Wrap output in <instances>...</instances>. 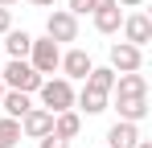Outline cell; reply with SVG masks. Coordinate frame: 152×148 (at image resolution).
I'll use <instances>...</instances> for the list:
<instances>
[{
  "mask_svg": "<svg viewBox=\"0 0 152 148\" xmlns=\"http://www.w3.org/2000/svg\"><path fill=\"white\" fill-rule=\"evenodd\" d=\"M29 4H37V8H50V4H53V0H29Z\"/></svg>",
  "mask_w": 152,
  "mask_h": 148,
  "instance_id": "obj_22",
  "label": "cell"
},
{
  "mask_svg": "<svg viewBox=\"0 0 152 148\" xmlns=\"http://www.w3.org/2000/svg\"><path fill=\"white\" fill-rule=\"evenodd\" d=\"M115 111H119V119L127 123H140V119H148V95H140V99H115Z\"/></svg>",
  "mask_w": 152,
  "mask_h": 148,
  "instance_id": "obj_12",
  "label": "cell"
},
{
  "mask_svg": "<svg viewBox=\"0 0 152 148\" xmlns=\"http://www.w3.org/2000/svg\"><path fill=\"white\" fill-rule=\"evenodd\" d=\"M37 95H41V107L45 111H70L74 107V82L70 78H41V86H37Z\"/></svg>",
  "mask_w": 152,
  "mask_h": 148,
  "instance_id": "obj_2",
  "label": "cell"
},
{
  "mask_svg": "<svg viewBox=\"0 0 152 148\" xmlns=\"http://www.w3.org/2000/svg\"><path fill=\"white\" fill-rule=\"evenodd\" d=\"M0 95H4V82H0Z\"/></svg>",
  "mask_w": 152,
  "mask_h": 148,
  "instance_id": "obj_25",
  "label": "cell"
},
{
  "mask_svg": "<svg viewBox=\"0 0 152 148\" xmlns=\"http://www.w3.org/2000/svg\"><path fill=\"white\" fill-rule=\"evenodd\" d=\"M91 66H95V62H91V53H86V49H66V53H62V62H58L62 78H70V82H74V78H86Z\"/></svg>",
  "mask_w": 152,
  "mask_h": 148,
  "instance_id": "obj_8",
  "label": "cell"
},
{
  "mask_svg": "<svg viewBox=\"0 0 152 148\" xmlns=\"http://www.w3.org/2000/svg\"><path fill=\"white\" fill-rule=\"evenodd\" d=\"M78 132H82V115H78L74 107H70V111H58V115H53V136H62V140H74Z\"/></svg>",
  "mask_w": 152,
  "mask_h": 148,
  "instance_id": "obj_14",
  "label": "cell"
},
{
  "mask_svg": "<svg viewBox=\"0 0 152 148\" xmlns=\"http://www.w3.org/2000/svg\"><path fill=\"white\" fill-rule=\"evenodd\" d=\"M45 37L50 41H78V17H70L66 8H53L50 17H45Z\"/></svg>",
  "mask_w": 152,
  "mask_h": 148,
  "instance_id": "obj_4",
  "label": "cell"
},
{
  "mask_svg": "<svg viewBox=\"0 0 152 148\" xmlns=\"http://www.w3.org/2000/svg\"><path fill=\"white\" fill-rule=\"evenodd\" d=\"M29 45H33V33H25V29H8L4 33V53L8 58H29Z\"/></svg>",
  "mask_w": 152,
  "mask_h": 148,
  "instance_id": "obj_15",
  "label": "cell"
},
{
  "mask_svg": "<svg viewBox=\"0 0 152 148\" xmlns=\"http://www.w3.org/2000/svg\"><path fill=\"white\" fill-rule=\"evenodd\" d=\"M136 140H140V123L119 119L107 127V148H136Z\"/></svg>",
  "mask_w": 152,
  "mask_h": 148,
  "instance_id": "obj_11",
  "label": "cell"
},
{
  "mask_svg": "<svg viewBox=\"0 0 152 148\" xmlns=\"http://www.w3.org/2000/svg\"><path fill=\"white\" fill-rule=\"evenodd\" d=\"M136 148H152V140H144V136H140V140H136Z\"/></svg>",
  "mask_w": 152,
  "mask_h": 148,
  "instance_id": "obj_23",
  "label": "cell"
},
{
  "mask_svg": "<svg viewBox=\"0 0 152 148\" xmlns=\"http://www.w3.org/2000/svg\"><path fill=\"white\" fill-rule=\"evenodd\" d=\"M66 12H70V17H91V12H95V0H70Z\"/></svg>",
  "mask_w": 152,
  "mask_h": 148,
  "instance_id": "obj_18",
  "label": "cell"
},
{
  "mask_svg": "<svg viewBox=\"0 0 152 148\" xmlns=\"http://www.w3.org/2000/svg\"><path fill=\"white\" fill-rule=\"evenodd\" d=\"M37 144H41V148H70V140H62V136H53V132H50V136H41Z\"/></svg>",
  "mask_w": 152,
  "mask_h": 148,
  "instance_id": "obj_19",
  "label": "cell"
},
{
  "mask_svg": "<svg viewBox=\"0 0 152 148\" xmlns=\"http://www.w3.org/2000/svg\"><path fill=\"white\" fill-rule=\"evenodd\" d=\"M111 62V70L115 74H132V70H140L144 66V49H136V45H127V41H111V53H107Z\"/></svg>",
  "mask_w": 152,
  "mask_h": 148,
  "instance_id": "obj_5",
  "label": "cell"
},
{
  "mask_svg": "<svg viewBox=\"0 0 152 148\" xmlns=\"http://www.w3.org/2000/svg\"><path fill=\"white\" fill-rule=\"evenodd\" d=\"M0 82H4V91H25V95H37L41 74L33 70L25 58H8V66L0 70Z\"/></svg>",
  "mask_w": 152,
  "mask_h": 148,
  "instance_id": "obj_1",
  "label": "cell"
},
{
  "mask_svg": "<svg viewBox=\"0 0 152 148\" xmlns=\"http://www.w3.org/2000/svg\"><path fill=\"white\" fill-rule=\"evenodd\" d=\"M25 62L41 74V78H45V74L58 70V62H62V45H58V41H50V37H33V45H29V58H25Z\"/></svg>",
  "mask_w": 152,
  "mask_h": 148,
  "instance_id": "obj_3",
  "label": "cell"
},
{
  "mask_svg": "<svg viewBox=\"0 0 152 148\" xmlns=\"http://www.w3.org/2000/svg\"><path fill=\"white\" fill-rule=\"evenodd\" d=\"M12 29V8H0V37Z\"/></svg>",
  "mask_w": 152,
  "mask_h": 148,
  "instance_id": "obj_20",
  "label": "cell"
},
{
  "mask_svg": "<svg viewBox=\"0 0 152 148\" xmlns=\"http://www.w3.org/2000/svg\"><path fill=\"white\" fill-rule=\"evenodd\" d=\"M107 103H111V95H103V91L86 86V82H82V91H74V107H78V111H86V115H103Z\"/></svg>",
  "mask_w": 152,
  "mask_h": 148,
  "instance_id": "obj_10",
  "label": "cell"
},
{
  "mask_svg": "<svg viewBox=\"0 0 152 148\" xmlns=\"http://www.w3.org/2000/svg\"><path fill=\"white\" fill-rule=\"evenodd\" d=\"M0 107H4L8 119H21L29 107H33V95H25V91H4V95H0Z\"/></svg>",
  "mask_w": 152,
  "mask_h": 148,
  "instance_id": "obj_13",
  "label": "cell"
},
{
  "mask_svg": "<svg viewBox=\"0 0 152 148\" xmlns=\"http://www.w3.org/2000/svg\"><path fill=\"white\" fill-rule=\"evenodd\" d=\"M82 82L95 86V91H103V95H111V86H115V70H111V66H91V74H86Z\"/></svg>",
  "mask_w": 152,
  "mask_h": 148,
  "instance_id": "obj_16",
  "label": "cell"
},
{
  "mask_svg": "<svg viewBox=\"0 0 152 148\" xmlns=\"http://www.w3.org/2000/svg\"><path fill=\"white\" fill-rule=\"evenodd\" d=\"M17 123H21V136L41 140V136H50V132H53V111H45V107H29Z\"/></svg>",
  "mask_w": 152,
  "mask_h": 148,
  "instance_id": "obj_6",
  "label": "cell"
},
{
  "mask_svg": "<svg viewBox=\"0 0 152 148\" xmlns=\"http://www.w3.org/2000/svg\"><path fill=\"white\" fill-rule=\"evenodd\" d=\"M119 29H124V41L136 45V49H144L152 41V17H148V12H132V17H124Z\"/></svg>",
  "mask_w": 152,
  "mask_h": 148,
  "instance_id": "obj_7",
  "label": "cell"
},
{
  "mask_svg": "<svg viewBox=\"0 0 152 148\" xmlns=\"http://www.w3.org/2000/svg\"><path fill=\"white\" fill-rule=\"evenodd\" d=\"M12 4H17V0H0V8H12Z\"/></svg>",
  "mask_w": 152,
  "mask_h": 148,
  "instance_id": "obj_24",
  "label": "cell"
},
{
  "mask_svg": "<svg viewBox=\"0 0 152 148\" xmlns=\"http://www.w3.org/2000/svg\"><path fill=\"white\" fill-rule=\"evenodd\" d=\"M17 144H21V123L4 115L0 119V148H17Z\"/></svg>",
  "mask_w": 152,
  "mask_h": 148,
  "instance_id": "obj_17",
  "label": "cell"
},
{
  "mask_svg": "<svg viewBox=\"0 0 152 148\" xmlns=\"http://www.w3.org/2000/svg\"><path fill=\"white\" fill-rule=\"evenodd\" d=\"M115 4H119V8H140L144 0H115Z\"/></svg>",
  "mask_w": 152,
  "mask_h": 148,
  "instance_id": "obj_21",
  "label": "cell"
},
{
  "mask_svg": "<svg viewBox=\"0 0 152 148\" xmlns=\"http://www.w3.org/2000/svg\"><path fill=\"white\" fill-rule=\"evenodd\" d=\"M140 95H148V78H144L140 70H132V74H115L111 99H140Z\"/></svg>",
  "mask_w": 152,
  "mask_h": 148,
  "instance_id": "obj_9",
  "label": "cell"
}]
</instances>
